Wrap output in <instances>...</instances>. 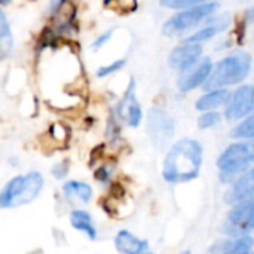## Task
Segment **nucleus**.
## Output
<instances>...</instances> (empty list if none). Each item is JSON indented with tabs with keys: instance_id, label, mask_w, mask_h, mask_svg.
<instances>
[{
	"instance_id": "f257e3e1",
	"label": "nucleus",
	"mask_w": 254,
	"mask_h": 254,
	"mask_svg": "<svg viewBox=\"0 0 254 254\" xmlns=\"http://www.w3.org/2000/svg\"><path fill=\"white\" fill-rule=\"evenodd\" d=\"M204 158L202 144L195 140L185 137L168 149L164 165L162 177L167 183L180 185L195 180L199 176Z\"/></svg>"
},
{
	"instance_id": "f03ea898",
	"label": "nucleus",
	"mask_w": 254,
	"mask_h": 254,
	"mask_svg": "<svg viewBox=\"0 0 254 254\" xmlns=\"http://www.w3.org/2000/svg\"><path fill=\"white\" fill-rule=\"evenodd\" d=\"M252 55L247 52H237L219 60L216 64L213 63L211 71L202 88L205 91L210 89H222L232 85L243 83L252 71Z\"/></svg>"
},
{
	"instance_id": "7ed1b4c3",
	"label": "nucleus",
	"mask_w": 254,
	"mask_h": 254,
	"mask_svg": "<svg viewBox=\"0 0 254 254\" xmlns=\"http://www.w3.org/2000/svg\"><path fill=\"white\" fill-rule=\"evenodd\" d=\"M43 189V177L37 171L10 179L0 190V207L16 208L34 201Z\"/></svg>"
},
{
	"instance_id": "20e7f679",
	"label": "nucleus",
	"mask_w": 254,
	"mask_h": 254,
	"mask_svg": "<svg viewBox=\"0 0 254 254\" xmlns=\"http://www.w3.org/2000/svg\"><path fill=\"white\" fill-rule=\"evenodd\" d=\"M254 161V147L252 141H237L229 144L217 158L220 180L231 183L238 176L252 168Z\"/></svg>"
},
{
	"instance_id": "39448f33",
	"label": "nucleus",
	"mask_w": 254,
	"mask_h": 254,
	"mask_svg": "<svg viewBox=\"0 0 254 254\" xmlns=\"http://www.w3.org/2000/svg\"><path fill=\"white\" fill-rule=\"evenodd\" d=\"M220 6L217 1H210L198 6H192L188 9H182L171 15L162 27V31L167 37L182 36L186 33H192L195 28H198L207 18L219 12Z\"/></svg>"
},
{
	"instance_id": "423d86ee",
	"label": "nucleus",
	"mask_w": 254,
	"mask_h": 254,
	"mask_svg": "<svg viewBox=\"0 0 254 254\" xmlns=\"http://www.w3.org/2000/svg\"><path fill=\"white\" fill-rule=\"evenodd\" d=\"M146 131L153 147L156 150H164L171 144V140L174 137V119L167 110L161 107H152L147 112Z\"/></svg>"
},
{
	"instance_id": "0eeeda50",
	"label": "nucleus",
	"mask_w": 254,
	"mask_h": 254,
	"mask_svg": "<svg viewBox=\"0 0 254 254\" xmlns=\"http://www.w3.org/2000/svg\"><path fill=\"white\" fill-rule=\"evenodd\" d=\"M254 228V202L253 198L232 205L222 231L229 238H238L249 235Z\"/></svg>"
},
{
	"instance_id": "6e6552de",
	"label": "nucleus",
	"mask_w": 254,
	"mask_h": 254,
	"mask_svg": "<svg viewBox=\"0 0 254 254\" xmlns=\"http://www.w3.org/2000/svg\"><path fill=\"white\" fill-rule=\"evenodd\" d=\"M115 116L118 121L124 122L129 128L140 127L143 121V109L137 98V83L135 79L131 77L128 88L124 92V97L115 107Z\"/></svg>"
},
{
	"instance_id": "1a4fd4ad",
	"label": "nucleus",
	"mask_w": 254,
	"mask_h": 254,
	"mask_svg": "<svg viewBox=\"0 0 254 254\" xmlns=\"http://www.w3.org/2000/svg\"><path fill=\"white\" fill-rule=\"evenodd\" d=\"M253 85L244 83L238 86L234 92H231V97L225 106V118L228 121H241L253 115Z\"/></svg>"
},
{
	"instance_id": "9d476101",
	"label": "nucleus",
	"mask_w": 254,
	"mask_h": 254,
	"mask_svg": "<svg viewBox=\"0 0 254 254\" xmlns=\"http://www.w3.org/2000/svg\"><path fill=\"white\" fill-rule=\"evenodd\" d=\"M204 55V48L199 43L183 42L176 46L168 55V67L177 73H185L192 68Z\"/></svg>"
},
{
	"instance_id": "9b49d317",
	"label": "nucleus",
	"mask_w": 254,
	"mask_h": 254,
	"mask_svg": "<svg viewBox=\"0 0 254 254\" xmlns=\"http://www.w3.org/2000/svg\"><path fill=\"white\" fill-rule=\"evenodd\" d=\"M229 25H231V16L228 13L216 12L214 15L207 18L198 28H195L189 36H186L183 42L202 45L204 42L214 39L219 33H223Z\"/></svg>"
},
{
	"instance_id": "f8f14e48",
	"label": "nucleus",
	"mask_w": 254,
	"mask_h": 254,
	"mask_svg": "<svg viewBox=\"0 0 254 254\" xmlns=\"http://www.w3.org/2000/svg\"><path fill=\"white\" fill-rule=\"evenodd\" d=\"M213 67V61L210 57H202L192 68H189L188 71L182 73L179 80H177V86L182 92H190L199 86H202L205 83V80L210 76Z\"/></svg>"
},
{
	"instance_id": "ddd939ff",
	"label": "nucleus",
	"mask_w": 254,
	"mask_h": 254,
	"mask_svg": "<svg viewBox=\"0 0 254 254\" xmlns=\"http://www.w3.org/2000/svg\"><path fill=\"white\" fill-rule=\"evenodd\" d=\"M254 192V171L253 168L247 170L235 180L231 182L229 189L225 193V202L229 205H235L238 202L247 201L253 198Z\"/></svg>"
},
{
	"instance_id": "4468645a",
	"label": "nucleus",
	"mask_w": 254,
	"mask_h": 254,
	"mask_svg": "<svg viewBox=\"0 0 254 254\" xmlns=\"http://www.w3.org/2000/svg\"><path fill=\"white\" fill-rule=\"evenodd\" d=\"M207 254H253V238L244 235L217 241L208 249Z\"/></svg>"
},
{
	"instance_id": "2eb2a0df",
	"label": "nucleus",
	"mask_w": 254,
	"mask_h": 254,
	"mask_svg": "<svg viewBox=\"0 0 254 254\" xmlns=\"http://www.w3.org/2000/svg\"><path fill=\"white\" fill-rule=\"evenodd\" d=\"M115 247L121 254H152L149 253L147 241L137 238L129 231H121L116 235Z\"/></svg>"
},
{
	"instance_id": "dca6fc26",
	"label": "nucleus",
	"mask_w": 254,
	"mask_h": 254,
	"mask_svg": "<svg viewBox=\"0 0 254 254\" xmlns=\"http://www.w3.org/2000/svg\"><path fill=\"white\" fill-rule=\"evenodd\" d=\"M231 97V91L228 88L222 89H210L205 94H202L196 103L195 109L199 112H210V110H217L220 107H225L228 100Z\"/></svg>"
},
{
	"instance_id": "f3484780",
	"label": "nucleus",
	"mask_w": 254,
	"mask_h": 254,
	"mask_svg": "<svg viewBox=\"0 0 254 254\" xmlns=\"http://www.w3.org/2000/svg\"><path fill=\"white\" fill-rule=\"evenodd\" d=\"M63 193L70 201L86 204L92 196V188L88 183L71 180V182H67L63 185Z\"/></svg>"
},
{
	"instance_id": "a211bd4d",
	"label": "nucleus",
	"mask_w": 254,
	"mask_h": 254,
	"mask_svg": "<svg viewBox=\"0 0 254 254\" xmlns=\"http://www.w3.org/2000/svg\"><path fill=\"white\" fill-rule=\"evenodd\" d=\"M70 223L76 231L85 234L89 240L97 238V228L94 225L92 216L88 211H85V210H73L71 214H70Z\"/></svg>"
},
{
	"instance_id": "6ab92c4d",
	"label": "nucleus",
	"mask_w": 254,
	"mask_h": 254,
	"mask_svg": "<svg viewBox=\"0 0 254 254\" xmlns=\"http://www.w3.org/2000/svg\"><path fill=\"white\" fill-rule=\"evenodd\" d=\"M13 48V36L9 21L0 7V60H4Z\"/></svg>"
},
{
	"instance_id": "aec40b11",
	"label": "nucleus",
	"mask_w": 254,
	"mask_h": 254,
	"mask_svg": "<svg viewBox=\"0 0 254 254\" xmlns=\"http://www.w3.org/2000/svg\"><path fill=\"white\" fill-rule=\"evenodd\" d=\"M229 135L235 140L252 141L254 137V116L250 115L240 121V124L229 132Z\"/></svg>"
},
{
	"instance_id": "412c9836",
	"label": "nucleus",
	"mask_w": 254,
	"mask_h": 254,
	"mask_svg": "<svg viewBox=\"0 0 254 254\" xmlns=\"http://www.w3.org/2000/svg\"><path fill=\"white\" fill-rule=\"evenodd\" d=\"M210 1H216V0H159V3L164 7L173 9V10H182V9H188V7L210 3Z\"/></svg>"
},
{
	"instance_id": "4be33fe9",
	"label": "nucleus",
	"mask_w": 254,
	"mask_h": 254,
	"mask_svg": "<svg viewBox=\"0 0 254 254\" xmlns=\"http://www.w3.org/2000/svg\"><path fill=\"white\" fill-rule=\"evenodd\" d=\"M222 122V115L217 110H210V112H202V115L198 118V127L201 129H210L214 128Z\"/></svg>"
},
{
	"instance_id": "5701e85b",
	"label": "nucleus",
	"mask_w": 254,
	"mask_h": 254,
	"mask_svg": "<svg viewBox=\"0 0 254 254\" xmlns=\"http://www.w3.org/2000/svg\"><path fill=\"white\" fill-rule=\"evenodd\" d=\"M127 64V60L125 58H119V60H115L106 65H101L97 68V76L98 77H107V76H112L118 71H121Z\"/></svg>"
},
{
	"instance_id": "b1692460",
	"label": "nucleus",
	"mask_w": 254,
	"mask_h": 254,
	"mask_svg": "<svg viewBox=\"0 0 254 254\" xmlns=\"http://www.w3.org/2000/svg\"><path fill=\"white\" fill-rule=\"evenodd\" d=\"M113 37V30H107V31H104L103 34H100L94 42H92V49L94 51H98V49H101L106 43H109L110 42V39Z\"/></svg>"
},
{
	"instance_id": "393cba45",
	"label": "nucleus",
	"mask_w": 254,
	"mask_h": 254,
	"mask_svg": "<svg viewBox=\"0 0 254 254\" xmlns=\"http://www.w3.org/2000/svg\"><path fill=\"white\" fill-rule=\"evenodd\" d=\"M52 174H54V177L55 179H63L65 174H67V164L64 165V162H61V164H57L54 168H52Z\"/></svg>"
},
{
	"instance_id": "a878e982",
	"label": "nucleus",
	"mask_w": 254,
	"mask_h": 254,
	"mask_svg": "<svg viewBox=\"0 0 254 254\" xmlns=\"http://www.w3.org/2000/svg\"><path fill=\"white\" fill-rule=\"evenodd\" d=\"M109 177H110V173H109V170H107L106 167H101V168L95 173V179H97L98 182H107Z\"/></svg>"
},
{
	"instance_id": "bb28decb",
	"label": "nucleus",
	"mask_w": 254,
	"mask_h": 254,
	"mask_svg": "<svg viewBox=\"0 0 254 254\" xmlns=\"http://www.w3.org/2000/svg\"><path fill=\"white\" fill-rule=\"evenodd\" d=\"M64 1H65V0H52V6H54V7H58V6H61Z\"/></svg>"
},
{
	"instance_id": "cd10ccee",
	"label": "nucleus",
	"mask_w": 254,
	"mask_h": 254,
	"mask_svg": "<svg viewBox=\"0 0 254 254\" xmlns=\"http://www.w3.org/2000/svg\"><path fill=\"white\" fill-rule=\"evenodd\" d=\"M10 0H0V4H7Z\"/></svg>"
},
{
	"instance_id": "c85d7f7f",
	"label": "nucleus",
	"mask_w": 254,
	"mask_h": 254,
	"mask_svg": "<svg viewBox=\"0 0 254 254\" xmlns=\"http://www.w3.org/2000/svg\"><path fill=\"white\" fill-rule=\"evenodd\" d=\"M180 254H192V253H190L189 250H185V252H182V253H180Z\"/></svg>"
}]
</instances>
